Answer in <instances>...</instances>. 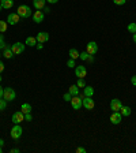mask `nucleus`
Here are the masks:
<instances>
[{
  "mask_svg": "<svg viewBox=\"0 0 136 153\" xmlns=\"http://www.w3.org/2000/svg\"><path fill=\"white\" fill-rule=\"evenodd\" d=\"M18 15H19L20 18H30V16L33 15V11L29 6L22 4V6L18 7Z\"/></svg>",
  "mask_w": 136,
  "mask_h": 153,
  "instance_id": "1",
  "label": "nucleus"
},
{
  "mask_svg": "<svg viewBox=\"0 0 136 153\" xmlns=\"http://www.w3.org/2000/svg\"><path fill=\"white\" fill-rule=\"evenodd\" d=\"M22 133H23V129L20 127V124H14V127L11 129L10 135L12 140H19L22 137Z\"/></svg>",
  "mask_w": 136,
  "mask_h": 153,
  "instance_id": "2",
  "label": "nucleus"
},
{
  "mask_svg": "<svg viewBox=\"0 0 136 153\" xmlns=\"http://www.w3.org/2000/svg\"><path fill=\"white\" fill-rule=\"evenodd\" d=\"M16 97V93L12 88H4V92H3V98L7 101H12L15 100Z\"/></svg>",
  "mask_w": 136,
  "mask_h": 153,
  "instance_id": "3",
  "label": "nucleus"
},
{
  "mask_svg": "<svg viewBox=\"0 0 136 153\" xmlns=\"http://www.w3.org/2000/svg\"><path fill=\"white\" fill-rule=\"evenodd\" d=\"M82 100L83 98L80 97V96H72V98H71V105H72V108L74 109H80L82 107H83V103H82Z\"/></svg>",
  "mask_w": 136,
  "mask_h": 153,
  "instance_id": "4",
  "label": "nucleus"
},
{
  "mask_svg": "<svg viewBox=\"0 0 136 153\" xmlns=\"http://www.w3.org/2000/svg\"><path fill=\"white\" fill-rule=\"evenodd\" d=\"M11 49H12L14 55H20V53L25 52V44L23 42H15L11 45Z\"/></svg>",
  "mask_w": 136,
  "mask_h": 153,
  "instance_id": "5",
  "label": "nucleus"
},
{
  "mask_svg": "<svg viewBox=\"0 0 136 153\" xmlns=\"http://www.w3.org/2000/svg\"><path fill=\"white\" fill-rule=\"evenodd\" d=\"M22 122H25V114H23L22 111L14 112V115H12V123L14 124H20Z\"/></svg>",
  "mask_w": 136,
  "mask_h": 153,
  "instance_id": "6",
  "label": "nucleus"
},
{
  "mask_svg": "<svg viewBox=\"0 0 136 153\" xmlns=\"http://www.w3.org/2000/svg\"><path fill=\"white\" fill-rule=\"evenodd\" d=\"M86 52L88 55H95L98 52V44L95 41H90L87 44V47H86Z\"/></svg>",
  "mask_w": 136,
  "mask_h": 153,
  "instance_id": "7",
  "label": "nucleus"
},
{
  "mask_svg": "<svg viewBox=\"0 0 136 153\" xmlns=\"http://www.w3.org/2000/svg\"><path fill=\"white\" fill-rule=\"evenodd\" d=\"M123 120V115H121L120 111H113V114L110 115V122L112 124H118Z\"/></svg>",
  "mask_w": 136,
  "mask_h": 153,
  "instance_id": "8",
  "label": "nucleus"
},
{
  "mask_svg": "<svg viewBox=\"0 0 136 153\" xmlns=\"http://www.w3.org/2000/svg\"><path fill=\"white\" fill-rule=\"evenodd\" d=\"M19 19H20V16L18 15V13H12V14H10V15L7 16V23L8 25H16V23L19 22Z\"/></svg>",
  "mask_w": 136,
  "mask_h": 153,
  "instance_id": "9",
  "label": "nucleus"
},
{
  "mask_svg": "<svg viewBox=\"0 0 136 153\" xmlns=\"http://www.w3.org/2000/svg\"><path fill=\"white\" fill-rule=\"evenodd\" d=\"M75 75L78 77V78H84L86 75H87V70L84 66H76L75 67Z\"/></svg>",
  "mask_w": 136,
  "mask_h": 153,
  "instance_id": "10",
  "label": "nucleus"
},
{
  "mask_svg": "<svg viewBox=\"0 0 136 153\" xmlns=\"http://www.w3.org/2000/svg\"><path fill=\"white\" fill-rule=\"evenodd\" d=\"M31 16H33V21H34L36 23H41V22H44V18H45V15H44V13H42L41 10L34 11Z\"/></svg>",
  "mask_w": 136,
  "mask_h": 153,
  "instance_id": "11",
  "label": "nucleus"
},
{
  "mask_svg": "<svg viewBox=\"0 0 136 153\" xmlns=\"http://www.w3.org/2000/svg\"><path fill=\"white\" fill-rule=\"evenodd\" d=\"M82 103H83V107L86 108V109H93V108L95 107V103L91 97H83Z\"/></svg>",
  "mask_w": 136,
  "mask_h": 153,
  "instance_id": "12",
  "label": "nucleus"
},
{
  "mask_svg": "<svg viewBox=\"0 0 136 153\" xmlns=\"http://www.w3.org/2000/svg\"><path fill=\"white\" fill-rule=\"evenodd\" d=\"M123 104H121V101L118 98H113V100L110 101V109L112 111H120Z\"/></svg>",
  "mask_w": 136,
  "mask_h": 153,
  "instance_id": "13",
  "label": "nucleus"
},
{
  "mask_svg": "<svg viewBox=\"0 0 136 153\" xmlns=\"http://www.w3.org/2000/svg\"><path fill=\"white\" fill-rule=\"evenodd\" d=\"M37 41L38 42H41V44H45L46 41L49 40V33H46V32H39L38 34H37Z\"/></svg>",
  "mask_w": 136,
  "mask_h": 153,
  "instance_id": "14",
  "label": "nucleus"
},
{
  "mask_svg": "<svg viewBox=\"0 0 136 153\" xmlns=\"http://www.w3.org/2000/svg\"><path fill=\"white\" fill-rule=\"evenodd\" d=\"M45 3L46 0H33V6H34L36 10H42L45 7Z\"/></svg>",
  "mask_w": 136,
  "mask_h": 153,
  "instance_id": "15",
  "label": "nucleus"
},
{
  "mask_svg": "<svg viewBox=\"0 0 136 153\" xmlns=\"http://www.w3.org/2000/svg\"><path fill=\"white\" fill-rule=\"evenodd\" d=\"M83 95H84V97H93V95H94V88L86 85L83 88Z\"/></svg>",
  "mask_w": 136,
  "mask_h": 153,
  "instance_id": "16",
  "label": "nucleus"
},
{
  "mask_svg": "<svg viewBox=\"0 0 136 153\" xmlns=\"http://www.w3.org/2000/svg\"><path fill=\"white\" fill-rule=\"evenodd\" d=\"M68 93L71 96H78L79 95V86L78 85H71V86L68 88Z\"/></svg>",
  "mask_w": 136,
  "mask_h": 153,
  "instance_id": "17",
  "label": "nucleus"
},
{
  "mask_svg": "<svg viewBox=\"0 0 136 153\" xmlns=\"http://www.w3.org/2000/svg\"><path fill=\"white\" fill-rule=\"evenodd\" d=\"M25 44H26V45H29V47H36L37 44H38V41H37L36 37L29 36V37L26 38V41H25Z\"/></svg>",
  "mask_w": 136,
  "mask_h": 153,
  "instance_id": "18",
  "label": "nucleus"
},
{
  "mask_svg": "<svg viewBox=\"0 0 136 153\" xmlns=\"http://www.w3.org/2000/svg\"><path fill=\"white\" fill-rule=\"evenodd\" d=\"M3 56L6 59H11L14 56V52H12V49H11V47H6V48L3 49Z\"/></svg>",
  "mask_w": 136,
  "mask_h": 153,
  "instance_id": "19",
  "label": "nucleus"
},
{
  "mask_svg": "<svg viewBox=\"0 0 136 153\" xmlns=\"http://www.w3.org/2000/svg\"><path fill=\"white\" fill-rule=\"evenodd\" d=\"M1 6L4 10H10L14 6V0H1Z\"/></svg>",
  "mask_w": 136,
  "mask_h": 153,
  "instance_id": "20",
  "label": "nucleus"
},
{
  "mask_svg": "<svg viewBox=\"0 0 136 153\" xmlns=\"http://www.w3.org/2000/svg\"><path fill=\"white\" fill-rule=\"evenodd\" d=\"M20 111H22L23 114H29V112H31V105H30L29 103H23V104L20 105Z\"/></svg>",
  "mask_w": 136,
  "mask_h": 153,
  "instance_id": "21",
  "label": "nucleus"
},
{
  "mask_svg": "<svg viewBox=\"0 0 136 153\" xmlns=\"http://www.w3.org/2000/svg\"><path fill=\"white\" fill-rule=\"evenodd\" d=\"M68 55H69V58H71V59H75V60L79 58V52H78V51H76L75 48H71V49H69V51H68Z\"/></svg>",
  "mask_w": 136,
  "mask_h": 153,
  "instance_id": "22",
  "label": "nucleus"
},
{
  "mask_svg": "<svg viewBox=\"0 0 136 153\" xmlns=\"http://www.w3.org/2000/svg\"><path fill=\"white\" fill-rule=\"evenodd\" d=\"M120 112H121V115H123V116H129L132 111H131L129 107H125V105H123V107H121V109H120Z\"/></svg>",
  "mask_w": 136,
  "mask_h": 153,
  "instance_id": "23",
  "label": "nucleus"
},
{
  "mask_svg": "<svg viewBox=\"0 0 136 153\" xmlns=\"http://www.w3.org/2000/svg\"><path fill=\"white\" fill-rule=\"evenodd\" d=\"M7 27H8L7 21H0V33H4L7 30Z\"/></svg>",
  "mask_w": 136,
  "mask_h": 153,
  "instance_id": "24",
  "label": "nucleus"
},
{
  "mask_svg": "<svg viewBox=\"0 0 136 153\" xmlns=\"http://www.w3.org/2000/svg\"><path fill=\"white\" fill-rule=\"evenodd\" d=\"M88 58H90V55H88L86 51H84V52H80V53H79V59H80V60H84V62H87Z\"/></svg>",
  "mask_w": 136,
  "mask_h": 153,
  "instance_id": "25",
  "label": "nucleus"
},
{
  "mask_svg": "<svg viewBox=\"0 0 136 153\" xmlns=\"http://www.w3.org/2000/svg\"><path fill=\"white\" fill-rule=\"evenodd\" d=\"M7 103H8V101L4 100L3 97L0 98V111H3V109H6V108H7Z\"/></svg>",
  "mask_w": 136,
  "mask_h": 153,
  "instance_id": "26",
  "label": "nucleus"
},
{
  "mask_svg": "<svg viewBox=\"0 0 136 153\" xmlns=\"http://www.w3.org/2000/svg\"><path fill=\"white\" fill-rule=\"evenodd\" d=\"M126 29H128V32H129V33H136V23H133V22L129 23Z\"/></svg>",
  "mask_w": 136,
  "mask_h": 153,
  "instance_id": "27",
  "label": "nucleus"
},
{
  "mask_svg": "<svg viewBox=\"0 0 136 153\" xmlns=\"http://www.w3.org/2000/svg\"><path fill=\"white\" fill-rule=\"evenodd\" d=\"M6 42H4V37H3V34L0 33V49H4L6 48Z\"/></svg>",
  "mask_w": 136,
  "mask_h": 153,
  "instance_id": "28",
  "label": "nucleus"
},
{
  "mask_svg": "<svg viewBox=\"0 0 136 153\" xmlns=\"http://www.w3.org/2000/svg\"><path fill=\"white\" fill-rule=\"evenodd\" d=\"M79 88H84L86 86V82H84V78H78V82H76Z\"/></svg>",
  "mask_w": 136,
  "mask_h": 153,
  "instance_id": "29",
  "label": "nucleus"
},
{
  "mask_svg": "<svg viewBox=\"0 0 136 153\" xmlns=\"http://www.w3.org/2000/svg\"><path fill=\"white\" fill-rule=\"evenodd\" d=\"M67 66L68 67H69V69H72V67H76V66H75V59H68V62H67Z\"/></svg>",
  "mask_w": 136,
  "mask_h": 153,
  "instance_id": "30",
  "label": "nucleus"
},
{
  "mask_svg": "<svg viewBox=\"0 0 136 153\" xmlns=\"http://www.w3.org/2000/svg\"><path fill=\"white\" fill-rule=\"evenodd\" d=\"M71 98H72V96L69 95V93H65V95L63 96V100L67 101V103H68V101H71Z\"/></svg>",
  "mask_w": 136,
  "mask_h": 153,
  "instance_id": "31",
  "label": "nucleus"
},
{
  "mask_svg": "<svg viewBox=\"0 0 136 153\" xmlns=\"http://www.w3.org/2000/svg\"><path fill=\"white\" fill-rule=\"evenodd\" d=\"M25 120H26V122H31L33 120L31 112H29V114H25Z\"/></svg>",
  "mask_w": 136,
  "mask_h": 153,
  "instance_id": "32",
  "label": "nucleus"
},
{
  "mask_svg": "<svg viewBox=\"0 0 136 153\" xmlns=\"http://www.w3.org/2000/svg\"><path fill=\"white\" fill-rule=\"evenodd\" d=\"M126 0H113V3L116 4V6H123V4H125Z\"/></svg>",
  "mask_w": 136,
  "mask_h": 153,
  "instance_id": "33",
  "label": "nucleus"
},
{
  "mask_svg": "<svg viewBox=\"0 0 136 153\" xmlns=\"http://www.w3.org/2000/svg\"><path fill=\"white\" fill-rule=\"evenodd\" d=\"M76 152H78V153H86V149H84V148H82V146H79V148H76Z\"/></svg>",
  "mask_w": 136,
  "mask_h": 153,
  "instance_id": "34",
  "label": "nucleus"
},
{
  "mask_svg": "<svg viewBox=\"0 0 136 153\" xmlns=\"http://www.w3.org/2000/svg\"><path fill=\"white\" fill-rule=\"evenodd\" d=\"M131 84H132L133 86H136V75H133L132 78H131Z\"/></svg>",
  "mask_w": 136,
  "mask_h": 153,
  "instance_id": "35",
  "label": "nucleus"
},
{
  "mask_svg": "<svg viewBox=\"0 0 136 153\" xmlns=\"http://www.w3.org/2000/svg\"><path fill=\"white\" fill-rule=\"evenodd\" d=\"M3 71H4V64H3V62L0 60V74H1Z\"/></svg>",
  "mask_w": 136,
  "mask_h": 153,
  "instance_id": "36",
  "label": "nucleus"
},
{
  "mask_svg": "<svg viewBox=\"0 0 136 153\" xmlns=\"http://www.w3.org/2000/svg\"><path fill=\"white\" fill-rule=\"evenodd\" d=\"M3 92H4V89H3V86L0 85V98L3 97Z\"/></svg>",
  "mask_w": 136,
  "mask_h": 153,
  "instance_id": "37",
  "label": "nucleus"
},
{
  "mask_svg": "<svg viewBox=\"0 0 136 153\" xmlns=\"http://www.w3.org/2000/svg\"><path fill=\"white\" fill-rule=\"evenodd\" d=\"M87 62L88 63H93V62H94V58H93V55H90V58L87 59Z\"/></svg>",
  "mask_w": 136,
  "mask_h": 153,
  "instance_id": "38",
  "label": "nucleus"
},
{
  "mask_svg": "<svg viewBox=\"0 0 136 153\" xmlns=\"http://www.w3.org/2000/svg\"><path fill=\"white\" fill-rule=\"evenodd\" d=\"M46 1H48V3H50V4H55V3H57L58 0H46Z\"/></svg>",
  "mask_w": 136,
  "mask_h": 153,
  "instance_id": "39",
  "label": "nucleus"
},
{
  "mask_svg": "<svg viewBox=\"0 0 136 153\" xmlns=\"http://www.w3.org/2000/svg\"><path fill=\"white\" fill-rule=\"evenodd\" d=\"M37 48H38V49H42V48H44V45H42L41 42H38V44H37Z\"/></svg>",
  "mask_w": 136,
  "mask_h": 153,
  "instance_id": "40",
  "label": "nucleus"
},
{
  "mask_svg": "<svg viewBox=\"0 0 136 153\" xmlns=\"http://www.w3.org/2000/svg\"><path fill=\"white\" fill-rule=\"evenodd\" d=\"M19 152V149H11V153H18Z\"/></svg>",
  "mask_w": 136,
  "mask_h": 153,
  "instance_id": "41",
  "label": "nucleus"
},
{
  "mask_svg": "<svg viewBox=\"0 0 136 153\" xmlns=\"http://www.w3.org/2000/svg\"><path fill=\"white\" fill-rule=\"evenodd\" d=\"M42 10H44V11H46V13H49V11H50V10H49V8H48V7H44Z\"/></svg>",
  "mask_w": 136,
  "mask_h": 153,
  "instance_id": "42",
  "label": "nucleus"
},
{
  "mask_svg": "<svg viewBox=\"0 0 136 153\" xmlns=\"http://www.w3.org/2000/svg\"><path fill=\"white\" fill-rule=\"evenodd\" d=\"M0 146H4V141L3 140H0Z\"/></svg>",
  "mask_w": 136,
  "mask_h": 153,
  "instance_id": "43",
  "label": "nucleus"
},
{
  "mask_svg": "<svg viewBox=\"0 0 136 153\" xmlns=\"http://www.w3.org/2000/svg\"><path fill=\"white\" fill-rule=\"evenodd\" d=\"M133 41H135V44H136V33H133Z\"/></svg>",
  "mask_w": 136,
  "mask_h": 153,
  "instance_id": "44",
  "label": "nucleus"
},
{
  "mask_svg": "<svg viewBox=\"0 0 136 153\" xmlns=\"http://www.w3.org/2000/svg\"><path fill=\"white\" fill-rule=\"evenodd\" d=\"M3 10V6H1V3H0V11Z\"/></svg>",
  "mask_w": 136,
  "mask_h": 153,
  "instance_id": "45",
  "label": "nucleus"
},
{
  "mask_svg": "<svg viewBox=\"0 0 136 153\" xmlns=\"http://www.w3.org/2000/svg\"><path fill=\"white\" fill-rule=\"evenodd\" d=\"M1 150H3V149H1V146H0V153H1Z\"/></svg>",
  "mask_w": 136,
  "mask_h": 153,
  "instance_id": "46",
  "label": "nucleus"
},
{
  "mask_svg": "<svg viewBox=\"0 0 136 153\" xmlns=\"http://www.w3.org/2000/svg\"><path fill=\"white\" fill-rule=\"evenodd\" d=\"M0 82H1V77H0Z\"/></svg>",
  "mask_w": 136,
  "mask_h": 153,
  "instance_id": "47",
  "label": "nucleus"
},
{
  "mask_svg": "<svg viewBox=\"0 0 136 153\" xmlns=\"http://www.w3.org/2000/svg\"><path fill=\"white\" fill-rule=\"evenodd\" d=\"M0 56H1V52H0Z\"/></svg>",
  "mask_w": 136,
  "mask_h": 153,
  "instance_id": "48",
  "label": "nucleus"
},
{
  "mask_svg": "<svg viewBox=\"0 0 136 153\" xmlns=\"http://www.w3.org/2000/svg\"><path fill=\"white\" fill-rule=\"evenodd\" d=\"M0 3H1V0H0Z\"/></svg>",
  "mask_w": 136,
  "mask_h": 153,
  "instance_id": "49",
  "label": "nucleus"
}]
</instances>
